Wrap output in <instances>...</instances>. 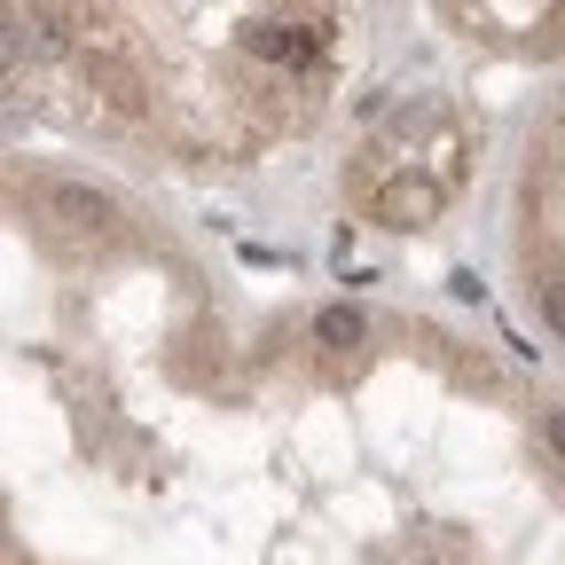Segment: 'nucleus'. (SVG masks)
<instances>
[{
	"mask_svg": "<svg viewBox=\"0 0 565 565\" xmlns=\"http://www.w3.org/2000/svg\"><path fill=\"white\" fill-rule=\"evenodd\" d=\"M362 338H370V315H362V307H322V315H315V345L330 353V362H338V353H353Z\"/></svg>",
	"mask_w": 565,
	"mask_h": 565,
	"instance_id": "obj_5",
	"label": "nucleus"
},
{
	"mask_svg": "<svg viewBox=\"0 0 565 565\" xmlns=\"http://www.w3.org/2000/svg\"><path fill=\"white\" fill-rule=\"evenodd\" d=\"M0 534H9V511H0Z\"/></svg>",
	"mask_w": 565,
	"mask_h": 565,
	"instance_id": "obj_8",
	"label": "nucleus"
},
{
	"mask_svg": "<svg viewBox=\"0 0 565 565\" xmlns=\"http://www.w3.org/2000/svg\"><path fill=\"white\" fill-rule=\"evenodd\" d=\"M79 71H87V87H95V95H103L110 110H126V118H134L141 103H150V87H141V71H134V63H126L118 47H79Z\"/></svg>",
	"mask_w": 565,
	"mask_h": 565,
	"instance_id": "obj_2",
	"label": "nucleus"
},
{
	"mask_svg": "<svg viewBox=\"0 0 565 565\" xmlns=\"http://www.w3.org/2000/svg\"><path fill=\"white\" fill-rule=\"evenodd\" d=\"M40 212H55L63 228H110V196L95 181H40Z\"/></svg>",
	"mask_w": 565,
	"mask_h": 565,
	"instance_id": "obj_3",
	"label": "nucleus"
},
{
	"mask_svg": "<svg viewBox=\"0 0 565 565\" xmlns=\"http://www.w3.org/2000/svg\"><path fill=\"white\" fill-rule=\"evenodd\" d=\"M542 322L565 338V275H550V282H542Z\"/></svg>",
	"mask_w": 565,
	"mask_h": 565,
	"instance_id": "obj_6",
	"label": "nucleus"
},
{
	"mask_svg": "<svg viewBox=\"0 0 565 565\" xmlns=\"http://www.w3.org/2000/svg\"><path fill=\"white\" fill-rule=\"evenodd\" d=\"M448 196H456V181H448V173L401 166L393 181H377V189L362 196V212H370V221H385V228H433Z\"/></svg>",
	"mask_w": 565,
	"mask_h": 565,
	"instance_id": "obj_1",
	"label": "nucleus"
},
{
	"mask_svg": "<svg viewBox=\"0 0 565 565\" xmlns=\"http://www.w3.org/2000/svg\"><path fill=\"white\" fill-rule=\"evenodd\" d=\"M542 448L565 463V408H542Z\"/></svg>",
	"mask_w": 565,
	"mask_h": 565,
	"instance_id": "obj_7",
	"label": "nucleus"
},
{
	"mask_svg": "<svg viewBox=\"0 0 565 565\" xmlns=\"http://www.w3.org/2000/svg\"><path fill=\"white\" fill-rule=\"evenodd\" d=\"M244 55H267V63H307V55H322V40H315L307 24L252 17V24H244Z\"/></svg>",
	"mask_w": 565,
	"mask_h": 565,
	"instance_id": "obj_4",
	"label": "nucleus"
}]
</instances>
